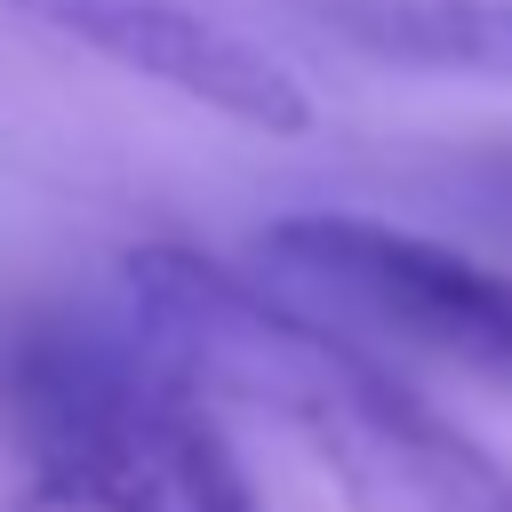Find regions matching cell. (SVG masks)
<instances>
[{
    "label": "cell",
    "mask_w": 512,
    "mask_h": 512,
    "mask_svg": "<svg viewBox=\"0 0 512 512\" xmlns=\"http://www.w3.org/2000/svg\"><path fill=\"white\" fill-rule=\"evenodd\" d=\"M144 344L184 376L296 424L360 512H512V480L424 392L376 368L344 328L248 288L192 248H136L120 264Z\"/></svg>",
    "instance_id": "1"
},
{
    "label": "cell",
    "mask_w": 512,
    "mask_h": 512,
    "mask_svg": "<svg viewBox=\"0 0 512 512\" xmlns=\"http://www.w3.org/2000/svg\"><path fill=\"white\" fill-rule=\"evenodd\" d=\"M8 392L24 456L64 512H256L240 456L160 352L40 336Z\"/></svg>",
    "instance_id": "2"
},
{
    "label": "cell",
    "mask_w": 512,
    "mask_h": 512,
    "mask_svg": "<svg viewBox=\"0 0 512 512\" xmlns=\"http://www.w3.org/2000/svg\"><path fill=\"white\" fill-rule=\"evenodd\" d=\"M256 264L296 312L424 344L512 392V272L376 216H280L256 240Z\"/></svg>",
    "instance_id": "3"
},
{
    "label": "cell",
    "mask_w": 512,
    "mask_h": 512,
    "mask_svg": "<svg viewBox=\"0 0 512 512\" xmlns=\"http://www.w3.org/2000/svg\"><path fill=\"white\" fill-rule=\"evenodd\" d=\"M80 48H96L104 64L120 72H144L224 120H248V128H272V136H296L312 120V96L256 48L240 40L232 24L200 16L192 0H0Z\"/></svg>",
    "instance_id": "4"
}]
</instances>
